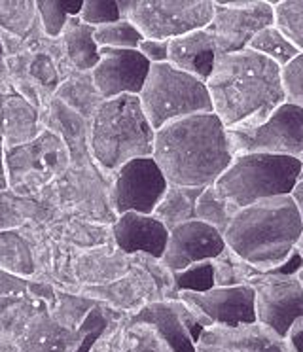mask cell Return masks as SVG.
Listing matches in <instances>:
<instances>
[{
  "label": "cell",
  "instance_id": "5",
  "mask_svg": "<svg viewBox=\"0 0 303 352\" xmlns=\"http://www.w3.org/2000/svg\"><path fill=\"white\" fill-rule=\"evenodd\" d=\"M302 163L297 157L269 153H239L216 180L214 188L237 208L264 199L290 195L300 182Z\"/></svg>",
  "mask_w": 303,
  "mask_h": 352
},
{
  "label": "cell",
  "instance_id": "35",
  "mask_svg": "<svg viewBox=\"0 0 303 352\" xmlns=\"http://www.w3.org/2000/svg\"><path fill=\"white\" fill-rule=\"evenodd\" d=\"M138 52L150 61V65L169 63V42H165V40L144 38L138 46Z\"/></svg>",
  "mask_w": 303,
  "mask_h": 352
},
{
  "label": "cell",
  "instance_id": "43",
  "mask_svg": "<svg viewBox=\"0 0 303 352\" xmlns=\"http://www.w3.org/2000/svg\"><path fill=\"white\" fill-rule=\"evenodd\" d=\"M297 278H300V280H302V284H303V269H302V271H300V275H297Z\"/></svg>",
  "mask_w": 303,
  "mask_h": 352
},
{
  "label": "cell",
  "instance_id": "14",
  "mask_svg": "<svg viewBox=\"0 0 303 352\" xmlns=\"http://www.w3.org/2000/svg\"><path fill=\"white\" fill-rule=\"evenodd\" d=\"M176 298L182 303H186L197 313H201L205 318L212 322V326H244L254 324L256 318V296L249 284L241 286H226L220 288L214 286L212 290L203 294H178Z\"/></svg>",
  "mask_w": 303,
  "mask_h": 352
},
{
  "label": "cell",
  "instance_id": "37",
  "mask_svg": "<svg viewBox=\"0 0 303 352\" xmlns=\"http://www.w3.org/2000/svg\"><path fill=\"white\" fill-rule=\"evenodd\" d=\"M148 333L143 337H138V341H136L135 352H171L165 346V343L161 341L158 337V333L154 331V329L148 326Z\"/></svg>",
  "mask_w": 303,
  "mask_h": 352
},
{
  "label": "cell",
  "instance_id": "3",
  "mask_svg": "<svg viewBox=\"0 0 303 352\" xmlns=\"http://www.w3.org/2000/svg\"><path fill=\"white\" fill-rule=\"evenodd\" d=\"M303 222L292 195H279L241 208L224 233L227 248L267 273L295 250Z\"/></svg>",
  "mask_w": 303,
  "mask_h": 352
},
{
  "label": "cell",
  "instance_id": "13",
  "mask_svg": "<svg viewBox=\"0 0 303 352\" xmlns=\"http://www.w3.org/2000/svg\"><path fill=\"white\" fill-rule=\"evenodd\" d=\"M8 178L14 188L40 186L67 163V148L52 133H42L27 144L10 148L4 155Z\"/></svg>",
  "mask_w": 303,
  "mask_h": 352
},
{
  "label": "cell",
  "instance_id": "24",
  "mask_svg": "<svg viewBox=\"0 0 303 352\" xmlns=\"http://www.w3.org/2000/svg\"><path fill=\"white\" fill-rule=\"evenodd\" d=\"M239 210L241 208H237L231 201H227L214 186H209L197 199L196 216L197 220L209 223L224 235Z\"/></svg>",
  "mask_w": 303,
  "mask_h": 352
},
{
  "label": "cell",
  "instance_id": "26",
  "mask_svg": "<svg viewBox=\"0 0 303 352\" xmlns=\"http://www.w3.org/2000/svg\"><path fill=\"white\" fill-rule=\"evenodd\" d=\"M273 25L303 52V0H273Z\"/></svg>",
  "mask_w": 303,
  "mask_h": 352
},
{
  "label": "cell",
  "instance_id": "38",
  "mask_svg": "<svg viewBox=\"0 0 303 352\" xmlns=\"http://www.w3.org/2000/svg\"><path fill=\"white\" fill-rule=\"evenodd\" d=\"M284 341L290 352H303V316L290 328Z\"/></svg>",
  "mask_w": 303,
  "mask_h": 352
},
{
  "label": "cell",
  "instance_id": "16",
  "mask_svg": "<svg viewBox=\"0 0 303 352\" xmlns=\"http://www.w3.org/2000/svg\"><path fill=\"white\" fill-rule=\"evenodd\" d=\"M105 320L90 314L80 329H70L50 313L34 314L17 341V352H78L85 339L105 331Z\"/></svg>",
  "mask_w": 303,
  "mask_h": 352
},
{
  "label": "cell",
  "instance_id": "23",
  "mask_svg": "<svg viewBox=\"0 0 303 352\" xmlns=\"http://www.w3.org/2000/svg\"><path fill=\"white\" fill-rule=\"evenodd\" d=\"M4 129L8 150L27 144L36 135V110L23 99H10L4 107Z\"/></svg>",
  "mask_w": 303,
  "mask_h": 352
},
{
  "label": "cell",
  "instance_id": "33",
  "mask_svg": "<svg viewBox=\"0 0 303 352\" xmlns=\"http://www.w3.org/2000/svg\"><path fill=\"white\" fill-rule=\"evenodd\" d=\"M19 241H15L12 245L10 235H2V241H0V265H6L8 269H12L15 273H25L27 275L32 269V263H30L29 250Z\"/></svg>",
  "mask_w": 303,
  "mask_h": 352
},
{
  "label": "cell",
  "instance_id": "7",
  "mask_svg": "<svg viewBox=\"0 0 303 352\" xmlns=\"http://www.w3.org/2000/svg\"><path fill=\"white\" fill-rule=\"evenodd\" d=\"M118 6L143 38L165 42L209 27L214 17V0H118Z\"/></svg>",
  "mask_w": 303,
  "mask_h": 352
},
{
  "label": "cell",
  "instance_id": "18",
  "mask_svg": "<svg viewBox=\"0 0 303 352\" xmlns=\"http://www.w3.org/2000/svg\"><path fill=\"white\" fill-rule=\"evenodd\" d=\"M116 245L121 252L144 254L161 260L169 243V230L154 214L125 212L116 218L112 228Z\"/></svg>",
  "mask_w": 303,
  "mask_h": 352
},
{
  "label": "cell",
  "instance_id": "25",
  "mask_svg": "<svg viewBox=\"0 0 303 352\" xmlns=\"http://www.w3.org/2000/svg\"><path fill=\"white\" fill-rule=\"evenodd\" d=\"M249 50H252V52H256V54L260 55H264L267 59H271L275 65H279L280 69L286 67L288 63L302 54V52H300V50H297V47H295L294 44L275 27V25L265 27V29H262V31L258 32L256 36L250 40Z\"/></svg>",
  "mask_w": 303,
  "mask_h": 352
},
{
  "label": "cell",
  "instance_id": "20",
  "mask_svg": "<svg viewBox=\"0 0 303 352\" xmlns=\"http://www.w3.org/2000/svg\"><path fill=\"white\" fill-rule=\"evenodd\" d=\"M136 322L150 326L171 352H196V343L184 328L176 313L174 301H158L146 305L136 316Z\"/></svg>",
  "mask_w": 303,
  "mask_h": 352
},
{
  "label": "cell",
  "instance_id": "28",
  "mask_svg": "<svg viewBox=\"0 0 303 352\" xmlns=\"http://www.w3.org/2000/svg\"><path fill=\"white\" fill-rule=\"evenodd\" d=\"M95 44L101 47H112V50H138L143 42V34L136 31V27L127 19H120L116 23L95 27L93 32Z\"/></svg>",
  "mask_w": 303,
  "mask_h": 352
},
{
  "label": "cell",
  "instance_id": "12",
  "mask_svg": "<svg viewBox=\"0 0 303 352\" xmlns=\"http://www.w3.org/2000/svg\"><path fill=\"white\" fill-rule=\"evenodd\" d=\"M101 61L91 70V82L101 99H116L121 95H135L143 91L152 65L138 50H98Z\"/></svg>",
  "mask_w": 303,
  "mask_h": 352
},
{
  "label": "cell",
  "instance_id": "22",
  "mask_svg": "<svg viewBox=\"0 0 303 352\" xmlns=\"http://www.w3.org/2000/svg\"><path fill=\"white\" fill-rule=\"evenodd\" d=\"M93 32H95V27L85 25L80 17H70L65 25V31L61 34L67 46L68 59L82 72H91L101 61Z\"/></svg>",
  "mask_w": 303,
  "mask_h": 352
},
{
  "label": "cell",
  "instance_id": "27",
  "mask_svg": "<svg viewBox=\"0 0 303 352\" xmlns=\"http://www.w3.org/2000/svg\"><path fill=\"white\" fill-rule=\"evenodd\" d=\"M212 265H214V283L220 288L249 284L250 278L256 275V273H260L258 269H254L247 261L241 260L229 248H226L224 252L220 254L218 258H214Z\"/></svg>",
  "mask_w": 303,
  "mask_h": 352
},
{
  "label": "cell",
  "instance_id": "19",
  "mask_svg": "<svg viewBox=\"0 0 303 352\" xmlns=\"http://www.w3.org/2000/svg\"><path fill=\"white\" fill-rule=\"evenodd\" d=\"M169 63L178 70L207 82L216 63V46L212 34L205 29L184 34L169 42Z\"/></svg>",
  "mask_w": 303,
  "mask_h": 352
},
{
  "label": "cell",
  "instance_id": "41",
  "mask_svg": "<svg viewBox=\"0 0 303 352\" xmlns=\"http://www.w3.org/2000/svg\"><path fill=\"white\" fill-rule=\"evenodd\" d=\"M295 250H297V254L303 258V231L302 235H300V239H297V245H295Z\"/></svg>",
  "mask_w": 303,
  "mask_h": 352
},
{
  "label": "cell",
  "instance_id": "21",
  "mask_svg": "<svg viewBox=\"0 0 303 352\" xmlns=\"http://www.w3.org/2000/svg\"><path fill=\"white\" fill-rule=\"evenodd\" d=\"M205 188H186V186H171L167 188L163 199L154 210V216L165 226L167 230H174L189 220H197L196 207L199 195Z\"/></svg>",
  "mask_w": 303,
  "mask_h": 352
},
{
  "label": "cell",
  "instance_id": "1",
  "mask_svg": "<svg viewBox=\"0 0 303 352\" xmlns=\"http://www.w3.org/2000/svg\"><path fill=\"white\" fill-rule=\"evenodd\" d=\"M207 89L227 131L250 129L286 102L279 65L249 47L216 57Z\"/></svg>",
  "mask_w": 303,
  "mask_h": 352
},
{
  "label": "cell",
  "instance_id": "40",
  "mask_svg": "<svg viewBox=\"0 0 303 352\" xmlns=\"http://www.w3.org/2000/svg\"><path fill=\"white\" fill-rule=\"evenodd\" d=\"M4 153H2V148H0V190L6 188V167H4Z\"/></svg>",
  "mask_w": 303,
  "mask_h": 352
},
{
  "label": "cell",
  "instance_id": "39",
  "mask_svg": "<svg viewBox=\"0 0 303 352\" xmlns=\"http://www.w3.org/2000/svg\"><path fill=\"white\" fill-rule=\"evenodd\" d=\"M290 195H292L295 207H297V210H300V216H302V222H303V178L297 182V186L294 188V192L290 193Z\"/></svg>",
  "mask_w": 303,
  "mask_h": 352
},
{
  "label": "cell",
  "instance_id": "4",
  "mask_svg": "<svg viewBox=\"0 0 303 352\" xmlns=\"http://www.w3.org/2000/svg\"><path fill=\"white\" fill-rule=\"evenodd\" d=\"M156 131L135 95L103 100L93 114L90 148L98 165L120 170L125 163L154 155Z\"/></svg>",
  "mask_w": 303,
  "mask_h": 352
},
{
  "label": "cell",
  "instance_id": "15",
  "mask_svg": "<svg viewBox=\"0 0 303 352\" xmlns=\"http://www.w3.org/2000/svg\"><path fill=\"white\" fill-rule=\"evenodd\" d=\"M227 248L224 235L201 220H189L169 231V243L161 263L176 273L201 261H212Z\"/></svg>",
  "mask_w": 303,
  "mask_h": 352
},
{
  "label": "cell",
  "instance_id": "30",
  "mask_svg": "<svg viewBox=\"0 0 303 352\" xmlns=\"http://www.w3.org/2000/svg\"><path fill=\"white\" fill-rule=\"evenodd\" d=\"M173 275V286L176 296L189 292V294H203V292L212 290L214 283V265L212 261H201L194 263L189 267L171 273Z\"/></svg>",
  "mask_w": 303,
  "mask_h": 352
},
{
  "label": "cell",
  "instance_id": "11",
  "mask_svg": "<svg viewBox=\"0 0 303 352\" xmlns=\"http://www.w3.org/2000/svg\"><path fill=\"white\" fill-rule=\"evenodd\" d=\"M114 175L112 203L118 216L125 212L154 214L169 188L165 175L154 157L129 161Z\"/></svg>",
  "mask_w": 303,
  "mask_h": 352
},
{
  "label": "cell",
  "instance_id": "6",
  "mask_svg": "<svg viewBox=\"0 0 303 352\" xmlns=\"http://www.w3.org/2000/svg\"><path fill=\"white\" fill-rule=\"evenodd\" d=\"M138 99L154 131L176 120L212 112L207 82L178 70L171 63L152 65Z\"/></svg>",
  "mask_w": 303,
  "mask_h": 352
},
{
  "label": "cell",
  "instance_id": "2",
  "mask_svg": "<svg viewBox=\"0 0 303 352\" xmlns=\"http://www.w3.org/2000/svg\"><path fill=\"white\" fill-rule=\"evenodd\" d=\"M152 157L171 186L209 188L226 173L235 153L224 123L209 112L156 131Z\"/></svg>",
  "mask_w": 303,
  "mask_h": 352
},
{
  "label": "cell",
  "instance_id": "34",
  "mask_svg": "<svg viewBox=\"0 0 303 352\" xmlns=\"http://www.w3.org/2000/svg\"><path fill=\"white\" fill-rule=\"evenodd\" d=\"M174 307H176V313H178V316H180L184 328L188 329L189 337H191V339H194V343L197 344L199 337L203 336L205 329L211 328L212 322L209 320V318H205L201 313H197L196 309H191V307L186 305V303H182L178 298H176V301H174Z\"/></svg>",
  "mask_w": 303,
  "mask_h": 352
},
{
  "label": "cell",
  "instance_id": "10",
  "mask_svg": "<svg viewBox=\"0 0 303 352\" xmlns=\"http://www.w3.org/2000/svg\"><path fill=\"white\" fill-rule=\"evenodd\" d=\"M273 0H249L244 8H231L226 0H214V17L207 31L216 46V57L247 50L258 32L271 27Z\"/></svg>",
  "mask_w": 303,
  "mask_h": 352
},
{
  "label": "cell",
  "instance_id": "31",
  "mask_svg": "<svg viewBox=\"0 0 303 352\" xmlns=\"http://www.w3.org/2000/svg\"><path fill=\"white\" fill-rule=\"evenodd\" d=\"M80 19L90 27L116 23L121 19L118 0H87L82 4Z\"/></svg>",
  "mask_w": 303,
  "mask_h": 352
},
{
  "label": "cell",
  "instance_id": "29",
  "mask_svg": "<svg viewBox=\"0 0 303 352\" xmlns=\"http://www.w3.org/2000/svg\"><path fill=\"white\" fill-rule=\"evenodd\" d=\"M83 2H59V0H45V2H36L34 8L40 14L42 27L45 34L57 38L65 31V25L70 17H80Z\"/></svg>",
  "mask_w": 303,
  "mask_h": 352
},
{
  "label": "cell",
  "instance_id": "17",
  "mask_svg": "<svg viewBox=\"0 0 303 352\" xmlns=\"http://www.w3.org/2000/svg\"><path fill=\"white\" fill-rule=\"evenodd\" d=\"M196 352H290L286 341L262 324L211 326L196 344Z\"/></svg>",
  "mask_w": 303,
  "mask_h": 352
},
{
  "label": "cell",
  "instance_id": "8",
  "mask_svg": "<svg viewBox=\"0 0 303 352\" xmlns=\"http://www.w3.org/2000/svg\"><path fill=\"white\" fill-rule=\"evenodd\" d=\"M235 155L269 153L297 157L303 152V110L294 104H280L267 120L250 129L227 131Z\"/></svg>",
  "mask_w": 303,
  "mask_h": 352
},
{
  "label": "cell",
  "instance_id": "32",
  "mask_svg": "<svg viewBox=\"0 0 303 352\" xmlns=\"http://www.w3.org/2000/svg\"><path fill=\"white\" fill-rule=\"evenodd\" d=\"M280 78L288 104L303 110V52L280 69Z\"/></svg>",
  "mask_w": 303,
  "mask_h": 352
},
{
  "label": "cell",
  "instance_id": "36",
  "mask_svg": "<svg viewBox=\"0 0 303 352\" xmlns=\"http://www.w3.org/2000/svg\"><path fill=\"white\" fill-rule=\"evenodd\" d=\"M303 269V258L297 254V250L288 256L286 260L280 263L279 267L267 271V275H280V276H297Z\"/></svg>",
  "mask_w": 303,
  "mask_h": 352
},
{
  "label": "cell",
  "instance_id": "9",
  "mask_svg": "<svg viewBox=\"0 0 303 352\" xmlns=\"http://www.w3.org/2000/svg\"><path fill=\"white\" fill-rule=\"evenodd\" d=\"M256 296L258 324L282 339L303 316V284L297 276L256 273L249 280Z\"/></svg>",
  "mask_w": 303,
  "mask_h": 352
},
{
  "label": "cell",
  "instance_id": "42",
  "mask_svg": "<svg viewBox=\"0 0 303 352\" xmlns=\"http://www.w3.org/2000/svg\"><path fill=\"white\" fill-rule=\"evenodd\" d=\"M297 160H300V163H302V176H300V180H302L303 178V152L297 155Z\"/></svg>",
  "mask_w": 303,
  "mask_h": 352
}]
</instances>
